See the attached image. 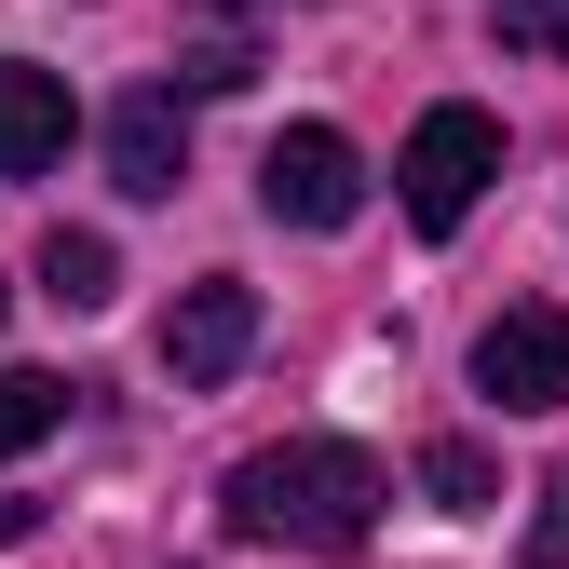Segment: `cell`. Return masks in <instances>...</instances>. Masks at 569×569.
<instances>
[{
  "label": "cell",
  "instance_id": "cell-3",
  "mask_svg": "<svg viewBox=\"0 0 569 569\" xmlns=\"http://www.w3.org/2000/svg\"><path fill=\"white\" fill-rule=\"evenodd\" d=\"M258 203L284 231H352L367 218V163H352V136L339 122H299V136H271V163H258Z\"/></svg>",
  "mask_w": 569,
  "mask_h": 569
},
{
  "label": "cell",
  "instance_id": "cell-12",
  "mask_svg": "<svg viewBox=\"0 0 569 569\" xmlns=\"http://www.w3.org/2000/svg\"><path fill=\"white\" fill-rule=\"evenodd\" d=\"M529 569H569V475H542V516H529Z\"/></svg>",
  "mask_w": 569,
  "mask_h": 569
},
{
  "label": "cell",
  "instance_id": "cell-10",
  "mask_svg": "<svg viewBox=\"0 0 569 569\" xmlns=\"http://www.w3.org/2000/svg\"><path fill=\"white\" fill-rule=\"evenodd\" d=\"M420 488H435L448 516H488V502H502V475H488V448H420Z\"/></svg>",
  "mask_w": 569,
  "mask_h": 569
},
{
  "label": "cell",
  "instance_id": "cell-7",
  "mask_svg": "<svg viewBox=\"0 0 569 569\" xmlns=\"http://www.w3.org/2000/svg\"><path fill=\"white\" fill-rule=\"evenodd\" d=\"M41 163H68V82L0 54V177H41Z\"/></svg>",
  "mask_w": 569,
  "mask_h": 569
},
{
  "label": "cell",
  "instance_id": "cell-5",
  "mask_svg": "<svg viewBox=\"0 0 569 569\" xmlns=\"http://www.w3.org/2000/svg\"><path fill=\"white\" fill-rule=\"evenodd\" d=\"M244 352H258V284H231V271H203L190 299L163 312V380H177V393H218V380L244 367Z\"/></svg>",
  "mask_w": 569,
  "mask_h": 569
},
{
  "label": "cell",
  "instance_id": "cell-11",
  "mask_svg": "<svg viewBox=\"0 0 569 569\" xmlns=\"http://www.w3.org/2000/svg\"><path fill=\"white\" fill-rule=\"evenodd\" d=\"M488 28L516 54H569V0H488Z\"/></svg>",
  "mask_w": 569,
  "mask_h": 569
},
{
  "label": "cell",
  "instance_id": "cell-9",
  "mask_svg": "<svg viewBox=\"0 0 569 569\" xmlns=\"http://www.w3.org/2000/svg\"><path fill=\"white\" fill-rule=\"evenodd\" d=\"M54 420H68V380H41V367H0V461H28Z\"/></svg>",
  "mask_w": 569,
  "mask_h": 569
},
{
  "label": "cell",
  "instance_id": "cell-13",
  "mask_svg": "<svg viewBox=\"0 0 569 569\" xmlns=\"http://www.w3.org/2000/svg\"><path fill=\"white\" fill-rule=\"evenodd\" d=\"M218 14H258V0H218Z\"/></svg>",
  "mask_w": 569,
  "mask_h": 569
},
{
  "label": "cell",
  "instance_id": "cell-4",
  "mask_svg": "<svg viewBox=\"0 0 569 569\" xmlns=\"http://www.w3.org/2000/svg\"><path fill=\"white\" fill-rule=\"evenodd\" d=\"M475 393H488V407H516V420L569 407V312H556V299L488 312V339H475Z\"/></svg>",
  "mask_w": 569,
  "mask_h": 569
},
{
  "label": "cell",
  "instance_id": "cell-8",
  "mask_svg": "<svg viewBox=\"0 0 569 569\" xmlns=\"http://www.w3.org/2000/svg\"><path fill=\"white\" fill-rule=\"evenodd\" d=\"M41 299H54V312H109V299H122L109 231H54V244H41Z\"/></svg>",
  "mask_w": 569,
  "mask_h": 569
},
{
  "label": "cell",
  "instance_id": "cell-6",
  "mask_svg": "<svg viewBox=\"0 0 569 569\" xmlns=\"http://www.w3.org/2000/svg\"><path fill=\"white\" fill-rule=\"evenodd\" d=\"M109 177H122L136 203H163V190L190 177V122H177V96H163V82L109 109Z\"/></svg>",
  "mask_w": 569,
  "mask_h": 569
},
{
  "label": "cell",
  "instance_id": "cell-2",
  "mask_svg": "<svg viewBox=\"0 0 569 569\" xmlns=\"http://www.w3.org/2000/svg\"><path fill=\"white\" fill-rule=\"evenodd\" d=\"M488 177H502V122L488 109H420V136H407V163H393V190H407V218L420 231H461L475 203H488Z\"/></svg>",
  "mask_w": 569,
  "mask_h": 569
},
{
  "label": "cell",
  "instance_id": "cell-1",
  "mask_svg": "<svg viewBox=\"0 0 569 569\" xmlns=\"http://www.w3.org/2000/svg\"><path fill=\"white\" fill-rule=\"evenodd\" d=\"M380 502H393V475L352 435H284V448H258L231 475V529L244 542H299V556H352L380 529Z\"/></svg>",
  "mask_w": 569,
  "mask_h": 569
}]
</instances>
